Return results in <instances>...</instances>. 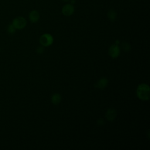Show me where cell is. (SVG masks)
Segmentation results:
<instances>
[{"label": "cell", "instance_id": "obj_1", "mask_svg": "<svg viewBox=\"0 0 150 150\" xmlns=\"http://www.w3.org/2000/svg\"><path fill=\"white\" fill-rule=\"evenodd\" d=\"M137 96L141 100H148L150 97L149 86L145 83L140 84L137 88Z\"/></svg>", "mask_w": 150, "mask_h": 150}, {"label": "cell", "instance_id": "obj_2", "mask_svg": "<svg viewBox=\"0 0 150 150\" xmlns=\"http://www.w3.org/2000/svg\"><path fill=\"white\" fill-rule=\"evenodd\" d=\"M12 23L16 30H21L26 26L27 22L25 18L22 16H17L13 19Z\"/></svg>", "mask_w": 150, "mask_h": 150}, {"label": "cell", "instance_id": "obj_3", "mask_svg": "<svg viewBox=\"0 0 150 150\" xmlns=\"http://www.w3.org/2000/svg\"><path fill=\"white\" fill-rule=\"evenodd\" d=\"M40 44L44 47H47L50 46L53 42V36L49 33L43 34L39 39Z\"/></svg>", "mask_w": 150, "mask_h": 150}, {"label": "cell", "instance_id": "obj_4", "mask_svg": "<svg viewBox=\"0 0 150 150\" xmlns=\"http://www.w3.org/2000/svg\"><path fill=\"white\" fill-rule=\"evenodd\" d=\"M108 53L111 57L114 59L118 57L120 53V50L118 46L116 44L112 45L109 48Z\"/></svg>", "mask_w": 150, "mask_h": 150}, {"label": "cell", "instance_id": "obj_5", "mask_svg": "<svg viewBox=\"0 0 150 150\" xmlns=\"http://www.w3.org/2000/svg\"><path fill=\"white\" fill-rule=\"evenodd\" d=\"M74 8L73 5L70 4H66L65 5L63 6L62 9V13L66 16H69L71 15L74 13Z\"/></svg>", "mask_w": 150, "mask_h": 150}, {"label": "cell", "instance_id": "obj_6", "mask_svg": "<svg viewBox=\"0 0 150 150\" xmlns=\"http://www.w3.org/2000/svg\"><path fill=\"white\" fill-rule=\"evenodd\" d=\"M108 79L105 77H102L97 81V82L95 84V87L99 89L103 90L108 86Z\"/></svg>", "mask_w": 150, "mask_h": 150}, {"label": "cell", "instance_id": "obj_7", "mask_svg": "<svg viewBox=\"0 0 150 150\" xmlns=\"http://www.w3.org/2000/svg\"><path fill=\"white\" fill-rule=\"evenodd\" d=\"M29 18L32 23H35L39 21L40 18V14L38 11L33 10L29 13Z\"/></svg>", "mask_w": 150, "mask_h": 150}, {"label": "cell", "instance_id": "obj_8", "mask_svg": "<svg viewBox=\"0 0 150 150\" xmlns=\"http://www.w3.org/2000/svg\"><path fill=\"white\" fill-rule=\"evenodd\" d=\"M116 115H117V112L115 109L114 108H109L105 113V117L108 121L114 120Z\"/></svg>", "mask_w": 150, "mask_h": 150}, {"label": "cell", "instance_id": "obj_9", "mask_svg": "<svg viewBox=\"0 0 150 150\" xmlns=\"http://www.w3.org/2000/svg\"><path fill=\"white\" fill-rule=\"evenodd\" d=\"M62 100V96L59 93H54L51 97V102L54 105H58Z\"/></svg>", "mask_w": 150, "mask_h": 150}, {"label": "cell", "instance_id": "obj_10", "mask_svg": "<svg viewBox=\"0 0 150 150\" xmlns=\"http://www.w3.org/2000/svg\"><path fill=\"white\" fill-rule=\"evenodd\" d=\"M117 16L116 12L113 9H110L107 12V17L111 21H114Z\"/></svg>", "mask_w": 150, "mask_h": 150}, {"label": "cell", "instance_id": "obj_11", "mask_svg": "<svg viewBox=\"0 0 150 150\" xmlns=\"http://www.w3.org/2000/svg\"><path fill=\"white\" fill-rule=\"evenodd\" d=\"M16 29L14 27V26L12 25V23H10L7 26V31L9 34H14L16 32Z\"/></svg>", "mask_w": 150, "mask_h": 150}, {"label": "cell", "instance_id": "obj_12", "mask_svg": "<svg viewBox=\"0 0 150 150\" xmlns=\"http://www.w3.org/2000/svg\"><path fill=\"white\" fill-rule=\"evenodd\" d=\"M122 47H123V49H124V50H125V51H128V50H129V49H130V45H129V44H128L127 43H125V42H124V43H123V44H122Z\"/></svg>", "mask_w": 150, "mask_h": 150}, {"label": "cell", "instance_id": "obj_13", "mask_svg": "<svg viewBox=\"0 0 150 150\" xmlns=\"http://www.w3.org/2000/svg\"><path fill=\"white\" fill-rule=\"evenodd\" d=\"M44 51V46H39L37 49V53L39 54H41Z\"/></svg>", "mask_w": 150, "mask_h": 150}, {"label": "cell", "instance_id": "obj_14", "mask_svg": "<svg viewBox=\"0 0 150 150\" xmlns=\"http://www.w3.org/2000/svg\"><path fill=\"white\" fill-rule=\"evenodd\" d=\"M104 120H103V118H100V119H98V120L97 121V124L99 125H102L104 124Z\"/></svg>", "mask_w": 150, "mask_h": 150}, {"label": "cell", "instance_id": "obj_15", "mask_svg": "<svg viewBox=\"0 0 150 150\" xmlns=\"http://www.w3.org/2000/svg\"><path fill=\"white\" fill-rule=\"evenodd\" d=\"M71 4H74V3H75L76 1L75 0H71Z\"/></svg>", "mask_w": 150, "mask_h": 150}, {"label": "cell", "instance_id": "obj_16", "mask_svg": "<svg viewBox=\"0 0 150 150\" xmlns=\"http://www.w3.org/2000/svg\"><path fill=\"white\" fill-rule=\"evenodd\" d=\"M63 1H66V2H67V1H69V0H63Z\"/></svg>", "mask_w": 150, "mask_h": 150}, {"label": "cell", "instance_id": "obj_17", "mask_svg": "<svg viewBox=\"0 0 150 150\" xmlns=\"http://www.w3.org/2000/svg\"><path fill=\"white\" fill-rule=\"evenodd\" d=\"M0 51H1V48H0Z\"/></svg>", "mask_w": 150, "mask_h": 150}]
</instances>
